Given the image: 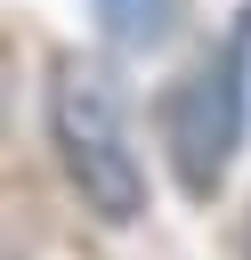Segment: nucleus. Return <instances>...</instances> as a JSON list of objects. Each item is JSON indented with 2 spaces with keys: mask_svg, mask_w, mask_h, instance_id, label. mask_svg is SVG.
<instances>
[{
  "mask_svg": "<svg viewBox=\"0 0 251 260\" xmlns=\"http://www.w3.org/2000/svg\"><path fill=\"white\" fill-rule=\"evenodd\" d=\"M0 260H8V252H0Z\"/></svg>",
  "mask_w": 251,
  "mask_h": 260,
  "instance_id": "nucleus-4",
  "label": "nucleus"
},
{
  "mask_svg": "<svg viewBox=\"0 0 251 260\" xmlns=\"http://www.w3.org/2000/svg\"><path fill=\"white\" fill-rule=\"evenodd\" d=\"M178 24V0H97V32L113 49H162Z\"/></svg>",
  "mask_w": 251,
  "mask_h": 260,
  "instance_id": "nucleus-3",
  "label": "nucleus"
},
{
  "mask_svg": "<svg viewBox=\"0 0 251 260\" xmlns=\"http://www.w3.org/2000/svg\"><path fill=\"white\" fill-rule=\"evenodd\" d=\"M49 146H57L65 187L81 195V211H97L105 228L146 219V162L130 138V98L105 57L65 49L49 65Z\"/></svg>",
  "mask_w": 251,
  "mask_h": 260,
  "instance_id": "nucleus-1",
  "label": "nucleus"
},
{
  "mask_svg": "<svg viewBox=\"0 0 251 260\" xmlns=\"http://www.w3.org/2000/svg\"><path fill=\"white\" fill-rule=\"evenodd\" d=\"M243 122H251V8L227 24V41H211L154 106V130H162V154H170V179L178 195L211 203L235 171V146H243Z\"/></svg>",
  "mask_w": 251,
  "mask_h": 260,
  "instance_id": "nucleus-2",
  "label": "nucleus"
}]
</instances>
